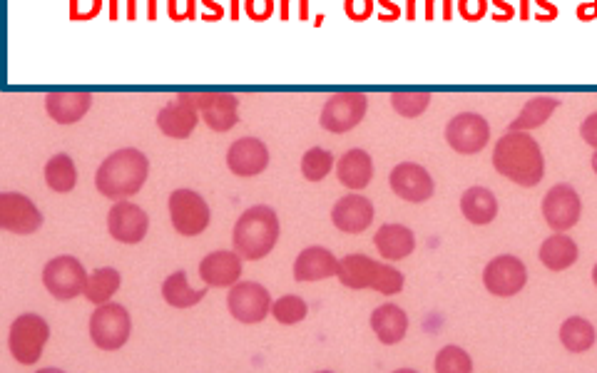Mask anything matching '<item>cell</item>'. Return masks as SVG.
<instances>
[{
	"label": "cell",
	"mask_w": 597,
	"mask_h": 373,
	"mask_svg": "<svg viewBox=\"0 0 597 373\" xmlns=\"http://www.w3.org/2000/svg\"><path fill=\"white\" fill-rule=\"evenodd\" d=\"M493 167L498 175L515 185L535 187L545 175L543 150L528 132L510 130L508 135L500 137L496 150H493Z\"/></svg>",
	"instance_id": "1"
},
{
	"label": "cell",
	"mask_w": 597,
	"mask_h": 373,
	"mask_svg": "<svg viewBox=\"0 0 597 373\" xmlns=\"http://www.w3.org/2000/svg\"><path fill=\"white\" fill-rule=\"evenodd\" d=\"M147 175H150V160L145 152L135 150V147H125L107 157L105 162L95 172V187L102 197L120 199L132 197L145 187Z\"/></svg>",
	"instance_id": "2"
},
{
	"label": "cell",
	"mask_w": 597,
	"mask_h": 373,
	"mask_svg": "<svg viewBox=\"0 0 597 373\" xmlns=\"http://www.w3.org/2000/svg\"><path fill=\"white\" fill-rule=\"evenodd\" d=\"M279 234H282V227H279L277 212L267 204H254L234 224V252L249 262H259L277 247Z\"/></svg>",
	"instance_id": "3"
},
{
	"label": "cell",
	"mask_w": 597,
	"mask_h": 373,
	"mask_svg": "<svg viewBox=\"0 0 597 373\" xmlns=\"http://www.w3.org/2000/svg\"><path fill=\"white\" fill-rule=\"evenodd\" d=\"M339 277L346 289H374L384 296H396L406 279L389 262H376L364 254H349L339 262Z\"/></svg>",
	"instance_id": "4"
},
{
	"label": "cell",
	"mask_w": 597,
	"mask_h": 373,
	"mask_svg": "<svg viewBox=\"0 0 597 373\" xmlns=\"http://www.w3.org/2000/svg\"><path fill=\"white\" fill-rule=\"evenodd\" d=\"M50 339L48 321L40 314H20L13 321L8 334V349L13 359L23 366L38 364L43 356L45 344Z\"/></svg>",
	"instance_id": "5"
},
{
	"label": "cell",
	"mask_w": 597,
	"mask_h": 373,
	"mask_svg": "<svg viewBox=\"0 0 597 373\" xmlns=\"http://www.w3.org/2000/svg\"><path fill=\"white\" fill-rule=\"evenodd\" d=\"M132 331L130 311L122 304L107 301L90 316V339L102 351H117L127 344Z\"/></svg>",
	"instance_id": "6"
},
{
	"label": "cell",
	"mask_w": 597,
	"mask_h": 373,
	"mask_svg": "<svg viewBox=\"0 0 597 373\" xmlns=\"http://www.w3.org/2000/svg\"><path fill=\"white\" fill-rule=\"evenodd\" d=\"M272 304V294L257 281H237L234 286H229V314L239 324H259V321H264L272 314Z\"/></svg>",
	"instance_id": "7"
},
{
	"label": "cell",
	"mask_w": 597,
	"mask_h": 373,
	"mask_svg": "<svg viewBox=\"0 0 597 373\" xmlns=\"http://www.w3.org/2000/svg\"><path fill=\"white\" fill-rule=\"evenodd\" d=\"M90 274L75 257H55L43 267V284L58 301H70L85 294Z\"/></svg>",
	"instance_id": "8"
},
{
	"label": "cell",
	"mask_w": 597,
	"mask_h": 373,
	"mask_svg": "<svg viewBox=\"0 0 597 373\" xmlns=\"http://www.w3.org/2000/svg\"><path fill=\"white\" fill-rule=\"evenodd\" d=\"M170 219L172 227L182 237H197L209 227L212 212L202 194H197L195 189H175L170 194Z\"/></svg>",
	"instance_id": "9"
},
{
	"label": "cell",
	"mask_w": 597,
	"mask_h": 373,
	"mask_svg": "<svg viewBox=\"0 0 597 373\" xmlns=\"http://www.w3.org/2000/svg\"><path fill=\"white\" fill-rule=\"evenodd\" d=\"M369 110V100L364 93H336L326 100L324 110H321V127L334 135H344V132L359 127V122L366 117Z\"/></svg>",
	"instance_id": "10"
},
{
	"label": "cell",
	"mask_w": 597,
	"mask_h": 373,
	"mask_svg": "<svg viewBox=\"0 0 597 373\" xmlns=\"http://www.w3.org/2000/svg\"><path fill=\"white\" fill-rule=\"evenodd\" d=\"M583 214V199H580L578 189L568 182L550 187V192L543 197V217L555 232H568L580 222Z\"/></svg>",
	"instance_id": "11"
},
{
	"label": "cell",
	"mask_w": 597,
	"mask_h": 373,
	"mask_svg": "<svg viewBox=\"0 0 597 373\" xmlns=\"http://www.w3.org/2000/svg\"><path fill=\"white\" fill-rule=\"evenodd\" d=\"M491 140V125L478 112H461L446 125V142L461 155H476Z\"/></svg>",
	"instance_id": "12"
},
{
	"label": "cell",
	"mask_w": 597,
	"mask_h": 373,
	"mask_svg": "<svg viewBox=\"0 0 597 373\" xmlns=\"http://www.w3.org/2000/svg\"><path fill=\"white\" fill-rule=\"evenodd\" d=\"M483 284L498 299H510L518 291H523V286L528 284V269L513 254H503V257L491 259L483 269Z\"/></svg>",
	"instance_id": "13"
},
{
	"label": "cell",
	"mask_w": 597,
	"mask_h": 373,
	"mask_svg": "<svg viewBox=\"0 0 597 373\" xmlns=\"http://www.w3.org/2000/svg\"><path fill=\"white\" fill-rule=\"evenodd\" d=\"M0 227L13 234H35L43 227V214L33 199L20 192L0 194Z\"/></svg>",
	"instance_id": "14"
},
{
	"label": "cell",
	"mask_w": 597,
	"mask_h": 373,
	"mask_svg": "<svg viewBox=\"0 0 597 373\" xmlns=\"http://www.w3.org/2000/svg\"><path fill=\"white\" fill-rule=\"evenodd\" d=\"M107 229H110V237L120 244H137L147 237L150 217L135 202L120 199L112 204L110 214H107Z\"/></svg>",
	"instance_id": "15"
},
{
	"label": "cell",
	"mask_w": 597,
	"mask_h": 373,
	"mask_svg": "<svg viewBox=\"0 0 597 373\" xmlns=\"http://www.w3.org/2000/svg\"><path fill=\"white\" fill-rule=\"evenodd\" d=\"M199 122V107L192 95H177L157 112V127L172 140H187Z\"/></svg>",
	"instance_id": "16"
},
{
	"label": "cell",
	"mask_w": 597,
	"mask_h": 373,
	"mask_svg": "<svg viewBox=\"0 0 597 373\" xmlns=\"http://www.w3.org/2000/svg\"><path fill=\"white\" fill-rule=\"evenodd\" d=\"M391 189L398 194V199H406V202L421 204L428 202L433 197V177L428 175L426 167H421L418 162H401L391 170Z\"/></svg>",
	"instance_id": "17"
},
{
	"label": "cell",
	"mask_w": 597,
	"mask_h": 373,
	"mask_svg": "<svg viewBox=\"0 0 597 373\" xmlns=\"http://www.w3.org/2000/svg\"><path fill=\"white\" fill-rule=\"evenodd\" d=\"M195 97L204 125L214 132H229L239 122V97L232 93H199Z\"/></svg>",
	"instance_id": "18"
},
{
	"label": "cell",
	"mask_w": 597,
	"mask_h": 373,
	"mask_svg": "<svg viewBox=\"0 0 597 373\" xmlns=\"http://www.w3.org/2000/svg\"><path fill=\"white\" fill-rule=\"evenodd\" d=\"M331 222H334V227L339 229V232L361 234L374 222V204L359 192L346 194V197H341L339 202L334 204V209H331Z\"/></svg>",
	"instance_id": "19"
},
{
	"label": "cell",
	"mask_w": 597,
	"mask_h": 373,
	"mask_svg": "<svg viewBox=\"0 0 597 373\" xmlns=\"http://www.w3.org/2000/svg\"><path fill=\"white\" fill-rule=\"evenodd\" d=\"M269 150L257 137H242L232 142L227 152V167L237 177H257L259 172L267 170Z\"/></svg>",
	"instance_id": "20"
},
{
	"label": "cell",
	"mask_w": 597,
	"mask_h": 373,
	"mask_svg": "<svg viewBox=\"0 0 597 373\" xmlns=\"http://www.w3.org/2000/svg\"><path fill=\"white\" fill-rule=\"evenodd\" d=\"M242 262L237 252L229 249H219V252L207 254L199 262V279L207 286H217V289H229L242 279Z\"/></svg>",
	"instance_id": "21"
},
{
	"label": "cell",
	"mask_w": 597,
	"mask_h": 373,
	"mask_svg": "<svg viewBox=\"0 0 597 373\" xmlns=\"http://www.w3.org/2000/svg\"><path fill=\"white\" fill-rule=\"evenodd\" d=\"M339 274V259L326 247H306L294 259V279L297 281H321Z\"/></svg>",
	"instance_id": "22"
},
{
	"label": "cell",
	"mask_w": 597,
	"mask_h": 373,
	"mask_svg": "<svg viewBox=\"0 0 597 373\" xmlns=\"http://www.w3.org/2000/svg\"><path fill=\"white\" fill-rule=\"evenodd\" d=\"M336 177L344 187L359 192L374 180V160H371L369 152L349 150L346 155H341L339 165H336Z\"/></svg>",
	"instance_id": "23"
},
{
	"label": "cell",
	"mask_w": 597,
	"mask_h": 373,
	"mask_svg": "<svg viewBox=\"0 0 597 373\" xmlns=\"http://www.w3.org/2000/svg\"><path fill=\"white\" fill-rule=\"evenodd\" d=\"M93 97L88 93H50L45 97V110L58 125H73L88 115Z\"/></svg>",
	"instance_id": "24"
},
{
	"label": "cell",
	"mask_w": 597,
	"mask_h": 373,
	"mask_svg": "<svg viewBox=\"0 0 597 373\" xmlns=\"http://www.w3.org/2000/svg\"><path fill=\"white\" fill-rule=\"evenodd\" d=\"M376 249H379L381 259L386 262H398L406 259L408 254H413L416 249V234L403 224H384L374 237Z\"/></svg>",
	"instance_id": "25"
},
{
	"label": "cell",
	"mask_w": 597,
	"mask_h": 373,
	"mask_svg": "<svg viewBox=\"0 0 597 373\" xmlns=\"http://www.w3.org/2000/svg\"><path fill=\"white\" fill-rule=\"evenodd\" d=\"M371 329L379 336L381 344H398V341H403V336H406L408 331L406 311L398 304H391V301L389 304H381L379 309H374V314H371Z\"/></svg>",
	"instance_id": "26"
},
{
	"label": "cell",
	"mask_w": 597,
	"mask_h": 373,
	"mask_svg": "<svg viewBox=\"0 0 597 373\" xmlns=\"http://www.w3.org/2000/svg\"><path fill=\"white\" fill-rule=\"evenodd\" d=\"M578 257V244L563 232H555L553 237H548L540 244V262H543L550 272H565V269H570L578 262Z\"/></svg>",
	"instance_id": "27"
},
{
	"label": "cell",
	"mask_w": 597,
	"mask_h": 373,
	"mask_svg": "<svg viewBox=\"0 0 597 373\" xmlns=\"http://www.w3.org/2000/svg\"><path fill=\"white\" fill-rule=\"evenodd\" d=\"M461 212L476 227L491 224L498 217V197L488 187H471L461 197Z\"/></svg>",
	"instance_id": "28"
},
{
	"label": "cell",
	"mask_w": 597,
	"mask_h": 373,
	"mask_svg": "<svg viewBox=\"0 0 597 373\" xmlns=\"http://www.w3.org/2000/svg\"><path fill=\"white\" fill-rule=\"evenodd\" d=\"M558 107H560L558 97H530V100L523 105V110L518 112V117L510 122V130H520V132L535 130V127L545 125Z\"/></svg>",
	"instance_id": "29"
},
{
	"label": "cell",
	"mask_w": 597,
	"mask_h": 373,
	"mask_svg": "<svg viewBox=\"0 0 597 373\" xmlns=\"http://www.w3.org/2000/svg\"><path fill=\"white\" fill-rule=\"evenodd\" d=\"M204 296H207V284H204V289H192L185 272L170 274V277L165 279V284H162V299L170 306H175V309L197 306Z\"/></svg>",
	"instance_id": "30"
},
{
	"label": "cell",
	"mask_w": 597,
	"mask_h": 373,
	"mask_svg": "<svg viewBox=\"0 0 597 373\" xmlns=\"http://www.w3.org/2000/svg\"><path fill=\"white\" fill-rule=\"evenodd\" d=\"M597 339L595 326L583 316H570L560 326V344L570 351V354H583V351L593 349Z\"/></svg>",
	"instance_id": "31"
},
{
	"label": "cell",
	"mask_w": 597,
	"mask_h": 373,
	"mask_svg": "<svg viewBox=\"0 0 597 373\" xmlns=\"http://www.w3.org/2000/svg\"><path fill=\"white\" fill-rule=\"evenodd\" d=\"M120 284H122V277L117 269H112V267L95 269V272L88 277V286H85L83 296L88 301H93L95 306L107 304V301L117 294Z\"/></svg>",
	"instance_id": "32"
},
{
	"label": "cell",
	"mask_w": 597,
	"mask_h": 373,
	"mask_svg": "<svg viewBox=\"0 0 597 373\" xmlns=\"http://www.w3.org/2000/svg\"><path fill=\"white\" fill-rule=\"evenodd\" d=\"M45 182L53 192H73L75 185H78V170H75V162L70 160L68 155H55L50 157L48 165H45Z\"/></svg>",
	"instance_id": "33"
},
{
	"label": "cell",
	"mask_w": 597,
	"mask_h": 373,
	"mask_svg": "<svg viewBox=\"0 0 597 373\" xmlns=\"http://www.w3.org/2000/svg\"><path fill=\"white\" fill-rule=\"evenodd\" d=\"M331 170H334V155L329 150H324V147H311L301 157V175L309 182H321Z\"/></svg>",
	"instance_id": "34"
},
{
	"label": "cell",
	"mask_w": 597,
	"mask_h": 373,
	"mask_svg": "<svg viewBox=\"0 0 597 373\" xmlns=\"http://www.w3.org/2000/svg\"><path fill=\"white\" fill-rule=\"evenodd\" d=\"M306 314H309V306L297 294H287L272 304V316L284 326L299 324V321L306 319Z\"/></svg>",
	"instance_id": "35"
},
{
	"label": "cell",
	"mask_w": 597,
	"mask_h": 373,
	"mask_svg": "<svg viewBox=\"0 0 597 373\" xmlns=\"http://www.w3.org/2000/svg\"><path fill=\"white\" fill-rule=\"evenodd\" d=\"M436 371L443 373H468L473 371V361L468 356V351H463L461 346H443L436 356Z\"/></svg>",
	"instance_id": "36"
},
{
	"label": "cell",
	"mask_w": 597,
	"mask_h": 373,
	"mask_svg": "<svg viewBox=\"0 0 597 373\" xmlns=\"http://www.w3.org/2000/svg\"><path fill=\"white\" fill-rule=\"evenodd\" d=\"M431 95L428 93H394L391 95V107L403 117H418L426 112Z\"/></svg>",
	"instance_id": "37"
},
{
	"label": "cell",
	"mask_w": 597,
	"mask_h": 373,
	"mask_svg": "<svg viewBox=\"0 0 597 373\" xmlns=\"http://www.w3.org/2000/svg\"><path fill=\"white\" fill-rule=\"evenodd\" d=\"M344 10L351 20L361 23L374 13V0H344Z\"/></svg>",
	"instance_id": "38"
},
{
	"label": "cell",
	"mask_w": 597,
	"mask_h": 373,
	"mask_svg": "<svg viewBox=\"0 0 597 373\" xmlns=\"http://www.w3.org/2000/svg\"><path fill=\"white\" fill-rule=\"evenodd\" d=\"M244 10L252 20L262 23L274 13V0H244Z\"/></svg>",
	"instance_id": "39"
},
{
	"label": "cell",
	"mask_w": 597,
	"mask_h": 373,
	"mask_svg": "<svg viewBox=\"0 0 597 373\" xmlns=\"http://www.w3.org/2000/svg\"><path fill=\"white\" fill-rule=\"evenodd\" d=\"M488 3L486 0H458V10L466 20H478L486 15Z\"/></svg>",
	"instance_id": "40"
},
{
	"label": "cell",
	"mask_w": 597,
	"mask_h": 373,
	"mask_svg": "<svg viewBox=\"0 0 597 373\" xmlns=\"http://www.w3.org/2000/svg\"><path fill=\"white\" fill-rule=\"evenodd\" d=\"M73 18L75 20H88L93 15L100 13V0H73Z\"/></svg>",
	"instance_id": "41"
},
{
	"label": "cell",
	"mask_w": 597,
	"mask_h": 373,
	"mask_svg": "<svg viewBox=\"0 0 597 373\" xmlns=\"http://www.w3.org/2000/svg\"><path fill=\"white\" fill-rule=\"evenodd\" d=\"M580 137H583L593 150H597V112L585 117V122L580 125Z\"/></svg>",
	"instance_id": "42"
},
{
	"label": "cell",
	"mask_w": 597,
	"mask_h": 373,
	"mask_svg": "<svg viewBox=\"0 0 597 373\" xmlns=\"http://www.w3.org/2000/svg\"><path fill=\"white\" fill-rule=\"evenodd\" d=\"M593 170H595V175H597V150H595V155H593Z\"/></svg>",
	"instance_id": "43"
},
{
	"label": "cell",
	"mask_w": 597,
	"mask_h": 373,
	"mask_svg": "<svg viewBox=\"0 0 597 373\" xmlns=\"http://www.w3.org/2000/svg\"><path fill=\"white\" fill-rule=\"evenodd\" d=\"M593 281H595V286H597V264L593 267Z\"/></svg>",
	"instance_id": "44"
}]
</instances>
